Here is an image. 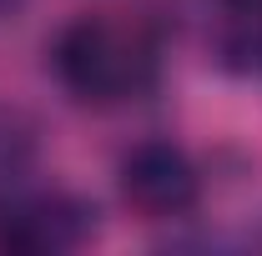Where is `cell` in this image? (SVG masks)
Segmentation results:
<instances>
[{
  "label": "cell",
  "instance_id": "3",
  "mask_svg": "<svg viewBox=\"0 0 262 256\" xmlns=\"http://www.w3.org/2000/svg\"><path fill=\"white\" fill-rule=\"evenodd\" d=\"M121 196L136 216L146 221H171L187 216L202 201V171L177 141H141L121 161Z\"/></svg>",
  "mask_w": 262,
  "mask_h": 256
},
{
  "label": "cell",
  "instance_id": "2",
  "mask_svg": "<svg viewBox=\"0 0 262 256\" xmlns=\"http://www.w3.org/2000/svg\"><path fill=\"white\" fill-rule=\"evenodd\" d=\"M96 211L71 191H5L0 196V251L5 256H61L86 246Z\"/></svg>",
  "mask_w": 262,
  "mask_h": 256
},
{
  "label": "cell",
  "instance_id": "5",
  "mask_svg": "<svg viewBox=\"0 0 262 256\" xmlns=\"http://www.w3.org/2000/svg\"><path fill=\"white\" fill-rule=\"evenodd\" d=\"M20 5H26V0H0V15H15Z\"/></svg>",
  "mask_w": 262,
  "mask_h": 256
},
{
  "label": "cell",
  "instance_id": "4",
  "mask_svg": "<svg viewBox=\"0 0 262 256\" xmlns=\"http://www.w3.org/2000/svg\"><path fill=\"white\" fill-rule=\"evenodd\" d=\"M227 10V35L222 50L227 56H247L242 65H262V0H217Z\"/></svg>",
  "mask_w": 262,
  "mask_h": 256
},
{
  "label": "cell",
  "instance_id": "1",
  "mask_svg": "<svg viewBox=\"0 0 262 256\" xmlns=\"http://www.w3.org/2000/svg\"><path fill=\"white\" fill-rule=\"evenodd\" d=\"M56 81L86 106H121L157 86L162 45L141 20L116 15H81L56 35Z\"/></svg>",
  "mask_w": 262,
  "mask_h": 256
}]
</instances>
